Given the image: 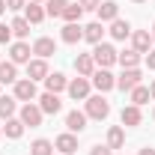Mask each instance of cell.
<instances>
[{
  "label": "cell",
  "mask_w": 155,
  "mask_h": 155,
  "mask_svg": "<svg viewBox=\"0 0 155 155\" xmlns=\"http://www.w3.org/2000/svg\"><path fill=\"white\" fill-rule=\"evenodd\" d=\"M84 114L90 116V119H98V122H101V119L110 116V101L101 96V93H98V96H90L84 101Z\"/></svg>",
  "instance_id": "cell-1"
},
{
  "label": "cell",
  "mask_w": 155,
  "mask_h": 155,
  "mask_svg": "<svg viewBox=\"0 0 155 155\" xmlns=\"http://www.w3.org/2000/svg\"><path fill=\"white\" fill-rule=\"evenodd\" d=\"M116 51L110 42H98V45H93V60H96V69H110L116 63Z\"/></svg>",
  "instance_id": "cell-2"
},
{
  "label": "cell",
  "mask_w": 155,
  "mask_h": 155,
  "mask_svg": "<svg viewBox=\"0 0 155 155\" xmlns=\"http://www.w3.org/2000/svg\"><path fill=\"white\" fill-rule=\"evenodd\" d=\"M12 96L18 98V101H36L39 98V90H36V81H30V78H18L15 84H12Z\"/></svg>",
  "instance_id": "cell-3"
},
{
  "label": "cell",
  "mask_w": 155,
  "mask_h": 155,
  "mask_svg": "<svg viewBox=\"0 0 155 155\" xmlns=\"http://www.w3.org/2000/svg\"><path fill=\"white\" fill-rule=\"evenodd\" d=\"M18 119L24 122V125H30V128H39V125H42V119H45V114H42V107H39L36 101H27V104H21Z\"/></svg>",
  "instance_id": "cell-4"
},
{
  "label": "cell",
  "mask_w": 155,
  "mask_h": 155,
  "mask_svg": "<svg viewBox=\"0 0 155 155\" xmlns=\"http://www.w3.org/2000/svg\"><path fill=\"white\" fill-rule=\"evenodd\" d=\"M90 90H93V84H90V78H72L69 81V87H66V93L75 98V101H87L90 98Z\"/></svg>",
  "instance_id": "cell-5"
},
{
  "label": "cell",
  "mask_w": 155,
  "mask_h": 155,
  "mask_svg": "<svg viewBox=\"0 0 155 155\" xmlns=\"http://www.w3.org/2000/svg\"><path fill=\"white\" fill-rule=\"evenodd\" d=\"M30 54H33V45H27V42H12V45H9V63H15V66H27V63H30Z\"/></svg>",
  "instance_id": "cell-6"
},
{
  "label": "cell",
  "mask_w": 155,
  "mask_h": 155,
  "mask_svg": "<svg viewBox=\"0 0 155 155\" xmlns=\"http://www.w3.org/2000/svg\"><path fill=\"white\" fill-rule=\"evenodd\" d=\"M90 84L96 87L101 96H104V93H110V90H116V78L110 75V69H96L93 78H90Z\"/></svg>",
  "instance_id": "cell-7"
},
{
  "label": "cell",
  "mask_w": 155,
  "mask_h": 155,
  "mask_svg": "<svg viewBox=\"0 0 155 155\" xmlns=\"http://www.w3.org/2000/svg\"><path fill=\"white\" fill-rule=\"evenodd\" d=\"M137 84H143V72L140 69H122V75L116 78V90H122V93H131Z\"/></svg>",
  "instance_id": "cell-8"
},
{
  "label": "cell",
  "mask_w": 155,
  "mask_h": 155,
  "mask_svg": "<svg viewBox=\"0 0 155 155\" xmlns=\"http://www.w3.org/2000/svg\"><path fill=\"white\" fill-rule=\"evenodd\" d=\"M36 101H39V107H42V114H45V116H57L60 110H63V101H60L57 93H42Z\"/></svg>",
  "instance_id": "cell-9"
},
{
  "label": "cell",
  "mask_w": 155,
  "mask_h": 155,
  "mask_svg": "<svg viewBox=\"0 0 155 155\" xmlns=\"http://www.w3.org/2000/svg\"><path fill=\"white\" fill-rule=\"evenodd\" d=\"M152 33L149 30H131V48H134L137 54H149L152 51Z\"/></svg>",
  "instance_id": "cell-10"
},
{
  "label": "cell",
  "mask_w": 155,
  "mask_h": 155,
  "mask_svg": "<svg viewBox=\"0 0 155 155\" xmlns=\"http://www.w3.org/2000/svg\"><path fill=\"white\" fill-rule=\"evenodd\" d=\"M48 75H51V69H48V60L33 57L30 63H27V78H30V81H45Z\"/></svg>",
  "instance_id": "cell-11"
},
{
  "label": "cell",
  "mask_w": 155,
  "mask_h": 155,
  "mask_svg": "<svg viewBox=\"0 0 155 155\" xmlns=\"http://www.w3.org/2000/svg\"><path fill=\"white\" fill-rule=\"evenodd\" d=\"M54 149H60V155H75L78 152V134L66 131V134L54 137Z\"/></svg>",
  "instance_id": "cell-12"
},
{
  "label": "cell",
  "mask_w": 155,
  "mask_h": 155,
  "mask_svg": "<svg viewBox=\"0 0 155 155\" xmlns=\"http://www.w3.org/2000/svg\"><path fill=\"white\" fill-rule=\"evenodd\" d=\"M33 54H36V57H42V60L54 57V54H57V42H54L51 36H39L36 42H33Z\"/></svg>",
  "instance_id": "cell-13"
},
{
  "label": "cell",
  "mask_w": 155,
  "mask_h": 155,
  "mask_svg": "<svg viewBox=\"0 0 155 155\" xmlns=\"http://www.w3.org/2000/svg\"><path fill=\"white\" fill-rule=\"evenodd\" d=\"M96 15H98L96 21H101V24H110V21L119 18V3H116V0H104V3L96 9Z\"/></svg>",
  "instance_id": "cell-14"
},
{
  "label": "cell",
  "mask_w": 155,
  "mask_h": 155,
  "mask_svg": "<svg viewBox=\"0 0 155 155\" xmlns=\"http://www.w3.org/2000/svg\"><path fill=\"white\" fill-rule=\"evenodd\" d=\"M66 87H69V78L63 75V72H51V75L45 78V93H66Z\"/></svg>",
  "instance_id": "cell-15"
},
{
  "label": "cell",
  "mask_w": 155,
  "mask_h": 155,
  "mask_svg": "<svg viewBox=\"0 0 155 155\" xmlns=\"http://www.w3.org/2000/svg\"><path fill=\"white\" fill-rule=\"evenodd\" d=\"M119 122H122L125 128H134V125H140V122H143L140 107H137V104H125V107H122V114H119Z\"/></svg>",
  "instance_id": "cell-16"
},
{
  "label": "cell",
  "mask_w": 155,
  "mask_h": 155,
  "mask_svg": "<svg viewBox=\"0 0 155 155\" xmlns=\"http://www.w3.org/2000/svg\"><path fill=\"white\" fill-rule=\"evenodd\" d=\"M87 119H90V116L84 114V110H69V114H66V128H69L72 134H81V131L87 128Z\"/></svg>",
  "instance_id": "cell-17"
},
{
  "label": "cell",
  "mask_w": 155,
  "mask_h": 155,
  "mask_svg": "<svg viewBox=\"0 0 155 155\" xmlns=\"http://www.w3.org/2000/svg\"><path fill=\"white\" fill-rule=\"evenodd\" d=\"M75 72L81 78H93V72H96V60H93V54H78V57H75Z\"/></svg>",
  "instance_id": "cell-18"
},
{
  "label": "cell",
  "mask_w": 155,
  "mask_h": 155,
  "mask_svg": "<svg viewBox=\"0 0 155 155\" xmlns=\"http://www.w3.org/2000/svg\"><path fill=\"white\" fill-rule=\"evenodd\" d=\"M110 39H116V42H125V39H131V24L128 21H122V18H116L110 21Z\"/></svg>",
  "instance_id": "cell-19"
},
{
  "label": "cell",
  "mask_w": 155,
  "mask_h": 155,
  "mask_svg": "<svg viewBox=\"0 0 155 155\" xmlns=\"http://www.w3.org/2000/svg\"><path fill=\"white\" fill-rule=\"evenodd\" d=\"M84 39H87L90 45L104 42V24H101V21H90V24L84 27Z\"/></svg>",
  "instance_id": "cell-20"
},
{
  "label": "cell",
  "mask_w": 155,
  "mask_h": 155,
  "mask_svg": "<svg viewBox=\"0 0 155 155\" xmlns=\"http://www.w3.org/2000/svg\"><path fill=\"white\" fill-rule=\"evenodd\" d=\"M140 57H143V54H137L134 48H125V51L116 54V63H119L122 69H137V66H140Z\"/></svg>",
  "instance_id": "cell-21"
},
{
  "label": "cell",
  "mask_w": 155,
  "mask_h": 155,
  "mask_svg": "<svg viewBox=\"0 0 155 155\" xmlns=\"http://www.w3.org/2000/svg\"><path fill=\"white\" fill-rule=\"evenodd\" d=\"M60 39H63L66 45H78V42L84 39V27H81V24H66V27L60 30Z\"/></svg>",
  "instance_id": "cell-22"
},
{
  "label": "cell",
  "mask_w": 155,
  "mask_h": 155,
  "mask_svg": "<svg viewBox=\"0 0 155 155\" xmlns=\"http://www.w3.org/2000/svg\"><path fill=\"white\" fill-rule=\"evenodd\" d=\"M24 18L30 21V24H42V21L48 18V15H45V6H42V3H30V0H27V6H24Z\"/></svg>",
  "instance_id": "cell-23"
},
{
  "label": "cell",
  "mask_w": 155,
  "mask_h": 155,
  "mask_svg": "<svg viewBox=\"0 0 155 155\" xmlns=\"http://www.w3.org/2000/svg\"><path fill=\"white\" fill-rule=\"evenodd\" d=\"M107 146L110 149H122L125 146V128L122 125H110L107 128Z\"/></svg>",
  "instance_id": "cell-24"
},
{
  "label": "cell",
  "mask_w": 155,
  "mask_h": 155,
  "mask_svg": "<svg viewBox=\"0 0 155 155\" xmlns=\"http://www.w3.org/2000/svg\"><path fill=\"white\" fill-rule=\"evenodd\" d=\"M15 81H18V66L9 63V60H6V63L0 60V87H3V84H15Z\"/></svg>",
  "instance_id": "cell-25"
},
{
  "label": "cell",
  "mask_w": 155,
  "mask_h": 155,
  "mask_svg": "<svg viewBox=\"0 0 155 155\" xmlns=\"http://www.w3.org/2000/svg\"><path fill=\"white\" fill-rule=\"evenodd\" d=\"M18 110V98L15 96H0V119H12Z\"/></svg>",
  "instance_id": "cell-26"
},
{
  "label": "cell",
  "mask_w": 155,
  "mask_h": 155,
  "mask_svg": "<svg viewBox=\"0 0 155 155\" xmlns=\"http://www.w3.org/2000/svg\"><path fill=\"white\" fill-rule=\"evenodd\" d=\"M24 128H27V125L21 122L18 116H12V119H6V125H3V134L9 137V140H18V137L24 134Z\"/></svg>",
  "instance_id": "cell-27"
},
{
  "label": "cell",
  "mask_w": 155,
  "mask_h": 155,
  "mask_svg": "<svg viewBox=\"0 0 155 155\" xmlns=\"http://www.w3.org/2000/svg\"><path fill=\"white\" fill-rule=\"evenodd\" d=\"M9 27H12V36H15V39H21V42H24V39L30 36V21L24 18V15L12 18V24H9Z\"/></svg>",
  "instance_id": "cell-28"
},
{
  "label": "cell",
  "mask_w": 155,
  "mask_h": 155,
  "mask_svg": "<svg viewBox=\"0 0 155 155\" xmlns=\"http://www.w3.org/2000/svg\"><path fill=\"white\" fill-rule=\"evenodd\" d=\"M81 18H84V6L81 3H69L66 12H63V21L66 24H81Z\"/></svg>",
  "instance_id": "cell-29"
},
{
  "label": "cell",
  "mask_w": 155,
  "mask_h": 155,
  "mask_svg": "<svg viewBox=\"0 0 155 155\" xmlns=\"http://www.w3.org/2000/svg\"><path fill=\"white\" fill-rule=\"evenodd\" d=\"M66 6H69V0H45V15H51V18H63Z\"/></svg>",
  "instance_id": "cell-30"
},
{
  "label": "cell",
  "mask_w": 155,
  "mask_h": 155,
  "mask_svg": "<svg viewBox=\"0 0 155 155\" xmlns=\"http://www.w3.org/2000/svg\"><path fill=\"white\" fill-rule=\"evenodd\" d=\"M30 155H54V143L45 140V137H39V140L30 143Z\"/></svg>",
  "instance_id": "cell-31"
},
{
  "label": "cell",
  "mask_w": 155,
  "mask_h": 155,
  "mask_svg": "<svg viewBox=\"0 0 155 155\" xmlns=\"http://www.w3.org/2000/svg\"><path fill=\"white\" fill-rule=\"evenodd\" d=\"M128 96H131V104H137V107H140V104H146V101L152 98V96H149V87H143V84H137Z\"/></svg>",
  "instance_id": "cell-32"
},
{
  "label": "cell",
  "mask_w": 155,
  "mask_h": 155,
  "mask_svg": "<svg viewBox=\"0 0 155 155\" xmlns=\"http://www.w3.org/2000/svg\"><path fill=\"white\" fill-rule=\"evenodd\" d=\"M0 45H12V27L0 21Z\"/></svg>",
  "instance_id": "cell-33"
},
{
  "label": "cell",
  "mask_w": 155,
  "mask_h": 155,
  "mask_svg": "<svg viewBox=\"0 0 155 155\" xmlns=\"http://www.w3.org/2000/svg\"><path fill=\"white\" fill-rule=\"evenodd\" d=\"M81 6H84V12H96L98 6H101V0H78Z\"/></svg>",
  "instance_id": "cell-34"
},
{
  "label": "cell",
  "mask_w": 155,
  "mask_h": 155,
  "mask_svg": "<svg viewBox=\"0 0 155 155\" xmlns=\"http://www.w3.org/2000/svg\"><path fill=\"white\" fill-rule=\"evenodd\" d=\"M24 6H27V0H6V9H12V12H24Z\"/></svg>",
  "instance_id": "cell-35"
},
{
  "label": "cell",
  "mask_w": 155,
  "mask_h": 155,
  "mask_svg": "<svg viewBox=\"0 0 155 155\" xmlns=\"http://www.w3.org/2000/svg\"><path fill=\"white\" fill-rule=\"evenodd\" d=\"M90 155H114V149H110V146H101V143H98V146H93V149H90Z\"/></svg>",
  "instance_id": "cell-36"
},
{
  "label": "cell",
  "mask_w": 155,
  "mask_h": 155,
  "mask_svg": "<svg viewBox=\"0 0 155 155\" xmlns=\"http://www.w3.org/2000/svg\"><path fill=\"white\" fill-rule=\"evenodd\" d=\"M146 66H149V72H155V48L146 54Z\"/></svg>",
  "instance_id": "cell-37"
},
{
  "label": "cell",
  "mask_w": 155,
  "mask_h": 155,
  "mask_svg": "<svg viewBox=\"0 0 155 155\" xmlns=\"http://www.w3.org/2000/svg\"><path fill=\"white\" fill-rule=\"evenodd\" d=\"M137 155H155V149H152V146H143V149H140Z\"/></svg>",
  "instance_id": "cell-38"
},
{
  "label": "cell",
  "mask_w": 155,
  "mask_h": 155,
  "mask_svg": "<svg viewBox=\"0 0 155 155\" xmlns=\"http://www.w3.org/2000/svg\"><path fill=\"white\" fill-rule=\"evenodd\" d=\"M149 96L155 98V78H152V81H149Z\"/></svg>",
  "instance_id": "cell-39"
},
{
  "label": "cell",
  "mask_w": 155,
  "mask_h": 155,
  "mask_svg": "<svg viewBox=\"0 0 155 155\" xmlns=\"http://www.w3.org/2000/svg\"><path fill=\"white\" fill-rule=\"evenodd\" d=\"M3 12H6V0H0V15H3Z\"/></svg>",
  "instance_id": "cell-40"
},
{
  "label": "cell",
  "mask_w": 155,
  "mask_h": 155,
  "mask_svg": "<svg viewBox=\"0 0 155 155\" xmlns=\"http://www.w3.org/2000/svg\"><path fill=\"white\" fill-rule=\"evenodd\" d=\"M149 33H152V42H155V24H152V30H149Z\"/></svg>",
  "instance_id": "cell-41"
},
{
  "label": "cell",
  "mask_w": 155,
  "mask_h": 155,
  "mask_svg": "<svg viewBox=\"0 0 155 155\" xmlns=\"http://www.w3.org/2000/svg\"><path fill=\"white\" fill-rule=\"evenodd\" d=\"M30 3H42V6H45V0H30Z\"/></svg>",
  "instance_id": "cell-42"
},
{
  "label": "cell",
  "mask_w": 155,
  "mask_h": 155,
  "mask_svg": "<svg viewBox=\"0 0 155 155\" xmlns=\"http://www.w3.org/2000/svg\"><path fill=\"white\" fill-rule=\"evenodd\" d=\"M131 3H146V0H131Z\"/></svg>",
  "instance_id": "cell-43"
},
{
  "label": "cell",
  "mask_w": 155,
  "mask_h": 155,
  "mask_svg": "<svg viewBox=\"0 0 155 155\" xmlns=\"http://www.w3.org/2000/svg\"><path fill=\"white\" fill-rule=\"evenodd\" d=\"M0 137H3V128H0Z\"/></svg>",
  "instance_id": "cell-44"
},
{
  "label": "cell",
  "mask_w": 155,
  "mask_h": 155,
  "mask_svg": "<svg viewBox=\"0 0 155 155\" xmlns=\"http://www.w3.org/2000/svg\"><path fill=\"white\" fill-rule=\"evenodd\" d=\"M152 119H155V110H152Z\"/></svg>",
  "instance_id": "cell-45"
}]
</instances>
